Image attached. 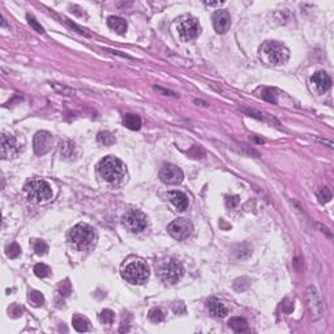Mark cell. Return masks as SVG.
Instances as JSON below:
<instances>
[{
    "instance_id": "6da1fadb",
    "label": "cell",
    "mask_w": 334,
    "mask_h": 334,
    "mask_svg": "<svg viewBox=\"0 0 334 334\" xmlns=\"http://www.w3.org/2000/svg\"><path fill=\"white\" fill-rule=\"evenodd\" d=\"M125 171L127 170H125L124 163L114 155H107L98 163L100 175L111 184L120 183L121 180L124 179Z\"/></svg>"
},
{
    "instance_id": "7a4b0ae2",
    "label": "cell",
    "mask_w": 334,
    "mask_h": 334,
    "mask_svg": "<svg viewBox=\"0 0 334 334\" xmlns=\"http://www.w3.org/2000/svg\"><path fill=\"white\" fill-rule=\"evenodd\" d=\"M261 58L271 66H281L288 60L290 52L287 47L276 41H267L260 49Z\"/></svg>"
},
{
    "instance_id": "3957f363",
    "label": "cell",
    "mask_w": 334,
    "mask_h": 334,
    "mask_svg": "<svg viewBox=\"0 0 334 334\" xmlns=\"http://www.w3.org/2000/svg\"><path fill=\"white\" fill-rule=\"evenodd\" d=\"M68 239L76 250H85L96 242V233L93 227L86 223H79L69 231Z\"/></svg>"
},
{
    "instance_id": "277c9868",
    "label": "cell",
    "mask_w": 334,
    "mask_h": 334,
    "mask_svg": "<svg viewBox=\"0 0 334 334\" xmlns=\"http://www.w3.org/2000/svg\"><path fill=\"white\" fill-rule=\"evenodd\" d=\"M121 276L130 284H142L149 280L150 270H149V267L146 265V263H144L141 260H137V261L127 264L121 271Z\"/></svg>"
},
{
    "instance_id": "5b68a950",
    "label": "cell",
    "mask_w": 334,
    "mask_h": 334,
    "mask_svg": "<svg viewBox=\"0 0 334 334\" xmlns=\"http://www.w3.org/2000/svg\"><path fill=\"white\" fill-rule=\"evenodd\" d=\"M25 192L34 202L49 201L52 197V189L50 184L45 180H32L25 185Z\"/></svg>"
},
{
    "instance_id": "8992f818",
    "label": "cell",
    "mask_w": 334,
    "mask_h": 334,
    "mask_svg": "<svg viewBox=\"0 0 334 334\" xmlns=\"http://www.w3.org/2000/svg\"><path fill=\"white\" fill-rule=\"evenodd\" d=\"M158 276L165 284H174L183 277V267L178 260H167L159 267Z\"/></svg>"
},
{
    "instance_id": "52a82bcc",
    "label": "cell",
    "mask_w": 334,
    "mask_h": 334,
    "mask_svg": "<svg viewBox=\"0 0 334 334\" xmlns=\"http://www.w3.org/2000/svg\"><path fill=\"white\" fill-rule=\"evenodd\" d=\"M176 29L179 32L180 38L183 41H191L199 35L200 33V25L199 21L192 16H184L179 18L176 24Z\"/></svg>"
},
{
    "instance_id": "ba28073f",
    "label": "cell",
    "mask_w": 334,
    "mask_h": 334,
    "mask_svg": "<svg viewBox=\"0 0 334 334\" xmlns=\"http://www.w3.org/2000/svg\"><path fill=\"white\" fill-rule=\"evenodd\" d=\"M123 225L130 230L131 233H141L146 229L148 221L142 212L137 209H131L123 217Z\"/></svg>"
},
{
    "instance_id": "9c48e42d",
    "label": "cell",
    "mask_w": 334,
    "mask_h": 334,
    "mask_svg": "<svg viewBox=\"0 0 334 334\" xmlns=\"http://www.w3.org/2000/svg\"><path fill=\"white\" fill-rule=\"evenodd\" d=\"M167 231L176 240H185L192 234L193 226L185 218H178L167 226Z\"/></svg>"
},
{
    "instance_id": "30bf717a",
    "label": "cell",
    "mask_w": 334,
    "mask_h": 334,
    "mask_svg": "<svg viewBox=\"0 0 334 334\" xmlns=\"http://www.w3.org/2000/svg\"><path fill=\"white\" fill-rule=\"evenodd\" d=\"M307 305H308V311L311 313V317L313 321H317L322 317L324 313V305L320 295H318L317 290L315 286H308L307 288Z\"/></svg>"
},
{
    "instance_id": "8fae6325",
    "label": "cell",
    "mask_w": 334,
    "mask_h": 334,
    "mask_svg": "<svg viewBox=\"0 0 334 334\" xmlns=\"http://www.w3.org/2000/svg\"><path fill=\"white\" fill-rule=\"evenodd\" d=\"M183 171L180 170L179 167L175 166V165H170V163L165 165L161 168V171H159V179L162 180L165 184H168V185L179 184L183 180Z\"/></svg>"
},
{
    "instance_id": "7c38bea8",
    "label": "cell",
    "mask_w": 334,
    "mask_h": 334,
    "mask_svg": "<svg viewBox=\"0 0 334 334\" xmlns=\"http://www.w3.org/2000/svg\"><path fill=\"white\" fill-rule=\"evenodd\" d=\"M52 142H54L52 136L49 132H46V131H41V132H38L34 136V151L38 155L46 154L47 151L51 149Z\"/></svg>"
},
{
    "instance_id": "4fadbf2b",
    "label": "cell",
    "mask_w": 334,
    "mask_h": 334,
    "mask_svg": "<svg viewBox=\"0 0 334 334\" xmlns=\"http://www.w3.org/2000/svg\"><path fill=\"white\" fill-rule=\"evenodd\" d=\"M213 26L216 32L219 34H225L229 32L230 26H231V17L230 13L225 9H219L216 11L213 15Z\"/></svg>"
},
{
    "instance_id": "5bb4252c",
    "label": "cell",
    "mask_w": 334,
    "mask_h": 334,
    "mask_svg": "<svg viewBox=\"0 0 334 334\" xmlns=\"http://www.w3.org/2000/svg\"><path fill=\"white\" fill-rule=\"evenodd\" d=\"M17 154H18V145H17L16 138L4 134L1 136V157H3V159L13 158Z\"/></svg>"
},
{
    "instance_id": "9a60e30c",
    "label": "cell",
    "mask_w": 334,
    "mask_h": 334,
    "mask_svg": "<svg viewBox=\"0 0 334 334\" xmlns=\"http://www.w3.org/2000/svg\"><path fill=\"white\" fill-rule=\"evenodd\" d=\"M311 83L313 84V86L316 88L318 93L328 92L330 86H332V79L324 71H318L316 73H313V76L311 77Z\"/></svg>"
},
{
    "instance_id": "2e32d148",
    "label": "cell",
    "mask_w": 334,
    "mask_h": 334,
    "mask_svg": "<svg viewBox=\"0 0 334 334\" xmlns=\"http://www.w3.org/2000/svg\"><path fill=\"white\" fill-rule=\"evenodd\" d=\"M167 197H168V200L171 201V204L180 212H184L188 208V197L183 192L171 191V192L167 193Z\"/></svg>"
},
{
    "instance_id": "e0dca14e",
    "label": "cell",
    "mask_w": 334,
    "mask_h": 334,
    "mask_svg": "<svg viewBox=\"0 0 334 334\" xmlns=\"http://www.w3.org/2000/svg\"><path fill=\"white\" fill-rule=\"evenodd\" d=\"M208 308H209V312L212 313V316H214V317H217V318L226 317V316H227V313H229V311H227V308H226L225 305L222 304L221 301H218V299H216V298L209 299Z\"/></svg>"
},
{
    "instance_id": "ac0fdd59",
    "label": "cell",
    "mask_w": 334,
    "mask_h": 334,
    "mask_svg": "<svg viewBox=\"0 0 334 334\" xmlns=\"http://www.w3.org/2000/svg\"><path fill=\"white\" fill-rule=\"evenodd\" d=\"M107 25L110 26V29H113L117 34H124L127 32V22L120 17L110 16L107 18Z\"/></svg>"
},
{
    "instance_id": "d6986e66",
    "label": "cell",
    "mask_w": 334,
    "mask_h": 334,
    "mask_svg": "<svg viewBox=\"0 0 334 334\" xmlns=\"http://www.w3.org/2000/svg\"><path fill=\"white\" fill-rule=\"evenodd\" d=\"M123 124L128 128V130L132 131H138L141 128V119L134 115V114H127L124 117V120H123Z\"/></svg>"
},
{
    "instance_id": "ffe728a7",
    "label": "cell",
    "mask_w": 334,
    "mask_h": 334,
    "mask_svg": "<svg viewBox=\"0 0 334 334\" xmlns=\"http://www.w3.org/2000/svg\"><path fill=\"white\" fill-rule=\"evenodd\" d=\"M229 326L234 330L235 333H244L248 330V324L244 318L242 317H233L230 318Z\"/></svg>"
},
{
    "instance_id": "44dd1931",
    "label": "cell",
    "mask_w": 334,
    "mask_h": 334,
    "mask_svg": "<svg viewBox=\"0 0 334 334\" xmlns=\"http://www.w3.org/2000/svg\"><path fill=\"white\" fill-rule=\"evenodd\" d=\"M72 324H73V328L80 333H84V332H88L89 330V320L86 317H84V316H80V315L73 316Z\"/></svg>"
},
{
    "instance_id": "7402d4cb",
    "label": "cell",
    "mask_w": 334,
    "mask_h": 334,
    "mask_svg": "<svg viewBox=\"0 0 334 334\" xmlns=\"http://www.w3.org/2000/svg\"><path fill=\"white\" fill-rule=\"evenodd\" d=\"M97 140H98L100 144H102V145L104 146L113 145L114 142H115L114 134H110V132H100V134H98V136H97Z\"/></svg>"
},
{
    "instance_id": "603a6c76",
    "label": "cell",
    "mask_w": 334,
    "mask_h": 334,
    "mask_svg": "<svg viewBox=\"0 0 334 334\" xmlns=\"http://www.w3.org/2000/svg\"><path fill=\"white\" fill-rule=\"evenodd\" d=\"M32 246H33V250H35V253L39 256L46 255L47 250H49L46 243L43 242V240H39V239H34L33 242H32Z\"/></svg>"
},
{
    "instance_id": "cb8c5ba5",
    "label": "cell",
    "mask_w": 334,
    "mask_h": 334,
    "mask_svg": "<svg viewBox=\"0 0 334 334\" xmlns=\"http://www.w3.org/2000/svg\"><path fill=\"white\" fill-rule=\"evenodd\" d=\"M100 320L102 324L111 325L114 322V320H115V313H114L111 309H103V311L100 313Z\"/></svg>"
},
{
    "instance_id": "d4e9b609",
    "label": "cell",
    "mask_w": 334,
    "mask_h": 334,
    "mask_svg": "<svg viewBox=\"0 0 334 334\" xmlns=\"http://www.w3.org/2000/svg\"><path fill=\"white\" fill-rule=\"evenodd\" d=\"M5 253L9 259H16L21 253V248L17 243H11L7 248H5Z\"/></svg>"
},
{
    "instance_id": "484cf974",
    "label": "cell",
    "mask_w": 334,
    "mask_h": 334,
    "mask_svg": "<svg viewBox=\"0 0 334 334\" xmlns=\"http://www.w3.org/2000/svg\"><path fill=\"white\" fill-rule=\"evenodd\" d=\"M29 298L30 301H32V304H33L34 307H41V305L45 303V298H43V295H42L39 291H37V290L30 291Z\"/></svg>"
},
{
    "instance_id": "4316f807",
    "label": "cell",
    "mask_w": 334,
    "mask_h": 334,
    "mask_svg": "<svg viewBox=\"0 0 334 334\" xmlns=\"http://www.w3.org/2000/svg\"><path fill=\"white\" fill-rule=\"evenodd\" d=\"M34 273L39 278H46V277L50 276V267L45 265V264H37L34 267Z\"/></svg>"
},
{
    "instance_id": "83f0119b",
    "label": "cell",
    "mask_w": 334,
    "mask_h": 334,
    "mask_svg": "<svg viewBox=\"0 0 334 334\" xmlns=\"http://www.w3.org/2000/svg\"><path fill=\"white\" fill-rule=\"evenodd\" d=\"M59 292L62 297H69L72 292V286L69 280H64L59 284Z\"/></svg>"
},
{
    "instance_id": "f1b7e54d",
    "label": "cell",
    "mask_w": 334,
    "mask_h": 334,
    "mask_svg": "<svg viewBox=\"0 0 334 334\" xmlns=\"http://www.w3.org/2000/svg\"><path fill=\"white\" fill-rule=\"evenodd\" d=\"M149 318H150V321L158 324V322H162L165 320V313L159 308H153L149 312Z\"/></svg>"
},
{
    "instance_id": "f546056e",
    "label": "cell",
    "mask_w": 334,
    "mask_h": 334,
    "mask_svg": "<svg viewBox=\"0 0 334 334\" xmlns=\"http://www.w3.org/2000/svg\"><path fill=\"white\" fill-rule=\"evenodd\" d=\"M317 199L321 204H326L332 199V192H330L328 188H321V189L317 191Z\"/></svg>"
},
{
    "instance_id": "4dcf8cb0",
    "label": "cell",
    "mask_w": 334,
    "mask_h": 334,
    "mask_svg": "<svg viewBox=\"0 0 334 334\" xmlns=\"http://www.w3.org/2000/svg\"><path fill=\"white\" fill-rule=\"evenodd\" d=\"M68 150L73 151L75 150V144L71 141H66L64 144H62V154L64 155V157H68Z\"/></svg>"
},
{
    "instance_id": "1f68e13d",
    "label": "cell",
    "mask_w": 334,
    "mask_h": 334,
    "mask_svg": "<svg viewBox=\"0 0 334 334\" xmlns=\"http://www.w3.org/2000/svg\"><path fill=\"white\" fill-rule=\"evenodd\" d=\"M28 21H29V25L33 28L35 32H38V33H43V28H42L39 24L37 22V20L34 18V17H32L30 15H28Z\"/></svg>"
},
{
    "instance_id": "d6a6232c",
    "label": "cell",
    "mask_w": 334,
    "mask_h": 334,
    "mask_svg": "<svg viewBox=\"0 0 334 334\" xmlns=\"http://www.w3.org/2000/svg\"><path fill=\"white\" fill-rule=\"evenodd\" d=\"M238 202H239V197L238 196L227 197V199H226V205H227L229 208H235V206L238 205Z\"/></svg>"
}]
</instances>
